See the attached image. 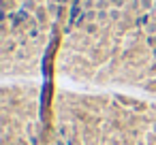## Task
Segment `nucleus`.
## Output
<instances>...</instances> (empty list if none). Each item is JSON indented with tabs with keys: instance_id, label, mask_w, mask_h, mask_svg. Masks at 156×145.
<instances>
[{
	"instance_id": "nucleus-1",
	"label": "nucleus",
	"mask_w": 156,
	"mask_h": 145,
	"mask_svg": "<svg viewBox=\"0 0 156 145\" xmlns=\"http://www.w3.org/2000/svg\"><path fill=\"white\" fill-rule=\"evenodd\" d=\"M0 145H156V0H2Z\"/></svg>"
}]
</instances>
